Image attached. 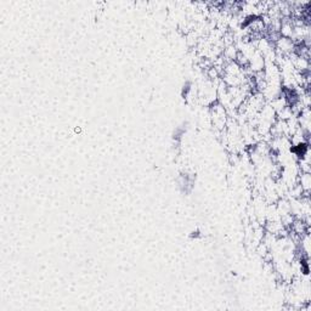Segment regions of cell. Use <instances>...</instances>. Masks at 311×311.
<instances>
[{
	"label": "cell",
	"instance_id": "cell-1",
	"mask_svg": "<svg viewBox=\"0 0 311 311\" xmlns=\"http://www.w3.org/2000/svg\"><path fill=\"white\" fill-rule=\"evenodd\" d=\"M210 121H212L213 127L218 130H225L226 129L227 122H229V118H227V110L220 104H214L212 108H210Z\"/></svg>",
	"mask_w": 311,
	"mask_h": 311
},
{
	"label": "cell",
	"instance_id": "cell-2",
	"mask_svg": "<svg viewBox=\"0 0 311 311\" xmlns=\"http://www.w3.org/2000/svg\"><path fill=\"white\" fill-rule=\"evenodd\" d=\"M296 184L299 185L303 191L304 195H309L310 188H311V176L310 173H299L298 175V180H296Z\"/></svg>",
	"mask_w": 311,
	"mask_h": 311
}]
</instances>
